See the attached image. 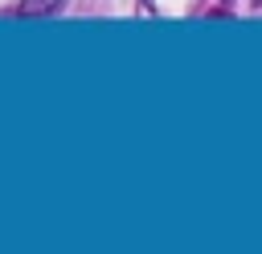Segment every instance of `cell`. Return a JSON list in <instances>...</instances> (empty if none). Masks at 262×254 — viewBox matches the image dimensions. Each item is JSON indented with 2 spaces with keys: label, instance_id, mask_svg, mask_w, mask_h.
<instances>
[{
  "label": "cell",
  "instance_id": "1",
  "mask_svg": "<svg viewBox=\"0 0 262 254\" xmlns=\"http://www.w3.org/2000/svg\"><path fill=\"white\" fill-rule=\"evenodd\" d=\"M61 4H66V0H20L16 16H53Z\"/></svg>",
  "mask_w": 262,
  "mask_h": 254
},
{
  "label": "cell",
  "instance_id": "2",
  "mask_svg": "<svg viewBox=\"0 0 262 254\" xmlns=\"http://www.w3.org/2000/svg\"><path fill=\"white\" fill-rule=\"evenodd\" d=\"M258 4H262V0H258Z\"/></svg>",
  "mask_w": 262,
  "mask_h": 254
}]
</instances>
